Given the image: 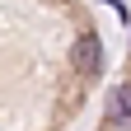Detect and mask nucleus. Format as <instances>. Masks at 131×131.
I'll return each mask as SVG.
<instances>
[{"label":"nucleus","instance_id":"1","mask_svg":"<svg viewBox=\"0 0 131 131\" xmlns=\"http://www.w3.org/2000/svg\"><path fill=\"white\" fill-rule=\"evenodd\" d=\"M70 56H75V70H80V75H89V80L103 70V47H98L94 33H84V38L75 42V52H70Z\"/></svg>","mask_w":131,"mask_h":131},{"label":"nucleus","instance_id":"2","mask_svg":"<svg viewBox=\"0 0 131 131\" xmlns=\"http://www.w3.org/2000/svg\"><path fill=\"white\" fill-rule=\"evenodd\" d=\"M108 122L112 126H131V84H112L108 89Z\"/></svg>","mask_w":131,"mask_h":131}]
</instances>
